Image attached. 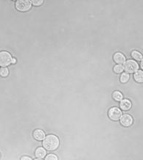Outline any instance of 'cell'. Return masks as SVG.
Instances as JSON below:
<instances>
[{"label": "cell", "instance_id": "cell-1", "mask_svg": "<svg viewBox=\"0 0 143 160\" xmlns=\"http://www.w3.org/2000/svg\"><path fill=\"white\" fill-rule=\"evenodd\" d=\"M59 144H60L59 139L56 135L53 134L47 135L43 141V145L48 151H54L57 149L59 146Z\"/></svg>", "mask_w": 143, "mask_h": 160}, {"label": "cell", "instance_id": "cell-2", "mask_svg": "<svg viewBox=\"0 0 143 160\" xmlns=\"http://www.w3.org/2000/svg\"><path fill=\"white\" fill-rule=\"evenodd\" d=\"M123 68L127 73H135L138 71L139 65L134 60H129L124 63Z\"/></svg>", "mask_w": 143, "mask_h": 160}, {"label": "cell", "instance_id": "cell-3", "mask_svg": "<svg viewBox=\"0 0 143 160\" xmlns=\"http://www.w3.org/2000/svg\"><path fill=\"white\" fill-rule=\"evenodd\" d=\"M12 62V57L9 52H0V65L2 67H6L10 65Z\"/></svg>", "mask_w": 143, "mask_h": 160}, {"label": "cell", "instance_id": "cell-4", "mask_svg": "<svg viewBox=\"0 0 143 160\" xmlns=\"http://www.w3.org/2000/svg\"><path fill=\"white\" fill-rule=\"evenodd\" d=\"M31 3L29 0H19L16 2V7L19 11L25 12L31 8Z\"/></svg>", "mask_w": 143, "mask_h": 160}, {"label": "cell", "instance_id": "cell-5", "mask_svg": "<svg viewBox=\"0 0 143 160\" xmlns=\"http://www.w3.org/2000/svg\"><path fill=\"white\" fill-rule=\"evenodd\" d=\"M108 117L113 120H120L122 117V111L117 107H112L108 111Z\"/></svg>", "mask_w": 143, "mask_h": 160}, {"label": "cell", "instance_id": "cell-6", "mask_svg": "<svg viewBox=\"0 0 143 160\" xmlns=\"http://www.w3.org/2000/svg\"><path fill=\"white\" fill-rule=\"evenodd\" d=\"M120 123L124 126H130L133 124V118L130 115H123L120 118Z\"/></svg>", "mask_w": 143, "mask_h": 160}, {"label": "cell", "instance_id": "cell-7", "mask_svg": "<svg viewBox=\"0 0 143 160\" xmlns=\"http://www.w3.org/2000/svg\"><path fill=\"white\" fill-rule=\"evenodd\" d=\"M114 60L117 65H121L125 62V57L120 52H117L114 55Z\"/></svg>", "mask_w": 143, "mask_h": 160}, {"label": "cell", "instance_id": "cell-8", "mask_svg": "<svg viewBox=\"0 0 143 160\" xmlns=\"http://www.w3.org/2000/svg\"><path fill=\"white\" fill-rule=\"evenodd\" d=\"M33 137L37 140H42L45 138V133L41 129H36L33 132Z\"/></svg>", "mask_w": 143, "mask_h": 160}, {"label": "cell", "instance_id": "cell-9", "mask_svg": "<svg viewBox=\"0 0 143 160\" xmlns=\"http://www.w3.org/2000/svg\"><path fill=\"white\" fill-rule=\"evenodd\" d=\"M120 106L123 110H128L131 108V102L128 99H123L120 102Z\"/></svg>", "mask_w": 143, "mask_h": 160}, {"label": "cell", "instance_id": "cell-10", "mask_svg": "<svg viewBox=\"0 0 143 160\" xmlns=\"http://www.w3.org/2000/svg\"><path fill=\"white\" fill-rule=\"evenodd\" d=\"M46 155L45 149H43L42 147H39L35 151V156L39 159H43Z\"/></svg>", "mask_w": 143, "mask_h": 160}, {"label": "cell", "instance_id": "cell-11", "mask_svg": "<svg viewBox=\"0 0 143 160\" xmlns=\"http://www.w3.org/2000/svg\"><path fill=\"white\" fill-rule=\"evenodd\" d=\"M134 79L139 83L143 82V71H137L134 73Z\"/></svg>", "mask_w": 143, "mask_h": 160}, {"label": "cell", "instance_id": "cell-12", "mask_svg": "<svg viewBox=\"0 0 143 160\" xmlns=\"http://www.w3.org/2000/svg\"><path fill=\"white\" fill-rule=\"evenodd\" d=\"M113 98H114L115 100L120 102V101H122V99H123V95L122 93H120V91H115L113 93Z\"/></svg>", "mask_w": 143, "mask_h": 160}, {"label": "cell", "instance_id": "cell-13", "mask_svg": "<svg viewBox=\"0 0 143 160\" xmlns=\"http://www.w3.org/2000/svg\"><path fill=\"white\" fill-rule=\"evenodd\" d=\"M131 56L136 60H142V55L140 52L137 51H133L131 52Z\"/></svg>", "mask_w": 143, "mask_h": 160}, {"label": "cell", "instance_id": "cell-14", "mask_svg": "<svg viewBox=\"0 0 143 160\" xmlns=\"http://www.w3.org/2000/svg\"><path fill=\"white\" fill-rule=\"evenodd\" d=\"M129 79V74L127 73H123L120 77V81L123 83H126Z\"/></svg>", "mask_w": 143, "mask_h": 160}, {"label": "cell", "instance_id": "cell-15", "mask_svg": "<svg viewBox=\"0 0 143 160\" xmlns=\"http://www.w3.org/2000/svg\"><path fill=\"white\" fill-rule=\"evenodd\" d=\"M123 70H124V68H123V65H117L114 68V71L117 73H121V72L123 71Z\"/></svg>", "mask_w": 143, "mask_h": 160}, {"label": "cell", "instance_id": "cell-16", "mask_svg": "<svg viewBox=\"0 0 143 160\" xmlns=\"http://www.w3.org/2000/svg\"><path fill=\"white\" fill-rule=\"evenodd\" d=\"M9 71H8V69L7 68H3V69H1V71H0V74L2 77H7L8 75Z\"/></svg>", "mask_w": 143, "mask_h": 160}, {"label": "cell", "instance_id": "cell-17", "mask_svg": "<svg viewBox=\"0 0 143 160\" xmlns=\"http://www.w3.org/2000/svg\"><path fill=\"white\" fill-rule=\"evenodd\" d=\"M45 160H58L57 156L55 155V154H48V155L46 157Z\"/></svg>", "mask_w": 143, "mask_h": 160}, {"label": "cell", "instance_id": "cell-18", "mask_svg": "<svg viewBox=\"0 0 143 160\" xmlns=\"http://www.w3.org/2000/svg\"><path fill=\"white\" fill-rule=\"evenodd\" d=\"M31 2H32L33 5H35V6H39V5H42V3L44 2H43L42 0H39V1H36V0H33V1H31Z\"/></svg>", "mask_w": 143, "mask_h": 160}, {"label": "cell", "instance_id": "cell-19", "mask_svg": "<svg viewBox=\"0 0 143 160\" xmlns=\"http://www.w3.org/2000/svg\"><path fill=\"white\" fill-rule=\"evenodd\" d=\"M21 160H32V159L30 157H22Z\"/></svg>", "mask_w": 143, "mask_h": 160}, {"label": "cell", "instance_id": "cell-20", "mask_svg": "<svg viewBox=\"0 0 143 160\" xmlns=\"http://www.w3.org/2000/svg\"><path fill=\"white\" fill-rule=\"evenodd\" d=\"M12 63H16V60L15 58H13L12 59Z\"/></svg>", "mask_w": 143, "mask_h": 160}, {"label": "cell", "instance_id": "cell-21", "mask_svg": "<svg viewBox=\"0 0 143 160\" xmlns=\"http://www.w3.org/2000/svg\"><path fill=\"white\" fill-rule=\"evenodd\" d=\"M141 68L142 69V70H143V59L142 60V62H141Z\"/></svg>", "mask_w": 143, "mask_h": 160}, {"label": "cell", "instance_id": "cell-22", "mask_svg": "<svg viewBox=\"0 0 143 160\" xmlns=\"http://www.w3.org/2000/svg\"><path fill=\"white\" fill-rule=\"evenodd\" d=\"M35 160H42V159H35Z\"/></svg>", "mask_w": 143, "mask_h": 160}, {"label": "cell", "instance_id": "cell-23", "mask_svg": "<svg viewBox=\"0 0 143 160\" xmlns=\"http://www.w3.org/2000/svg\"><path fill=\"white\" fill-rule=\"evenodd\" d=\"M0 157H1V155H0Z\"/></svg>", "mask_w": 143, "mask_h": 160}]
</instances>
